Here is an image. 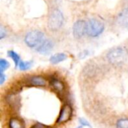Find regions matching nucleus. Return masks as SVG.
<instances>
[{"label": "nucleus", "mask_w": 128, "mask_h": 128, "mask_svg": "<svg viewBox=\"0 0 128 128\" xmlns=\"http://www.w3.org/2000/svg\"><path fill=\"white\" fill-rule=\"evenodd\" d=\"M49 84H50V86L57 93L62 94L65 91L64 82L57 76H51L49 80Z\"/></svg>", "instance_id": "7"}, {"label": "nucleus", "mask_w": 128, "mask_h": 128, "mask_svg": "<svg viewBox=\"0 0 128 128\" xmlns=\"http://www.w3.org/2000/svg\"><path fill=\"white\" fill-rule=\"evenodd\" d=\"M7 101L8 104L14 106V107H18L20 106V99L18 98L17 96L13 94V95H9L8 98H7Z\"/></svg>", "instance_id": "15"}, {"label": "nucleus", "mask_w": 128, "mask_h": 128, "mask_svg": "<svg viewBox=\"0 0 128 128\" xmlns=\"http://www.w3.org/2000/svg\"><path fill=\"white\" fill-rule=\"evenodd\" d=\"M6 80V76L4 73H0V85H3Z\"/></svg>", "instance_id": "22"}, {"label": "nucleus", "mask_w": 128, "mask_h": 128, "mask_svg": "<svg viewBox=\"0 0 128 128\" xmlns=\"http://www.w3.org/2000/svg\"><path fill=\"white\" fill-rule=\"evenodd\" d=\"M116 128H128V118H122L117 121Z\"/></svg>", "instance_id": "16"}, {"label": "nucleus", "mask_w": 128, "mask_h": 128, "mask_svg": "<svg viewBox=\"0 0 128 128\" xmlns=\"http://www.w3.org/2000/svg\"><path fill=\"white\" fill-rule=\"evenodd\" d=\"M73 116V108L70 104H65L61 109L56 120L57 124H63L68 122Z\"/></svg>", "instance_id": "5"}, {"label": "nucleus", "mask_w": 128, "mask_h": 128, "mask_svg": "<svg viewBox=\"0 0 128 128\" xmlns=\"http://www.w3.org/2000/svg\"><path fill=\"white\" fill-rule=\"evenodd\" d=\"M45 39L44 32L39 30H32L26 34L24 42L28 47L36 49Z\"/></svg>", "instance_id": "2"}, {"label": "nucleus", "mask_w": 128, "mask_h": 128, "mask_svg": "<svg viewBox=\"0 0 128 128\" xmlns=\"http://www.w3.org/2000/svg\"><path fill=\"white\" fill-rule=\"evenodd\" d=\"M87 56H88V50H84L82 52H81L80 54H79V56L81 59L82 58H85Z\"/></svg>", "instance_id": "21"}, {"label": "nucleus", "mask_w": 128, "mask_h": 128, "mask_svg": "<svg viewBox=\"0 0 128 128\" xmlns=\"http://www.w3.org/2000/svg\"><path fill=\"white\" fill-rule=\"evenodd\" d=\"M6 34H7V32H6L5 28H4V26H1V27H0V39L2 40L4 38L6 37Z\"/></svg>", "instance_id": "20"}, {"label": "nucleus", "mask_w": 128, "mask_h": 128, "mask_svg": "<svg viewBox=\"0 0 128 128\" xmlns=\"http://www.w3.org/2000/svg\"><path fill=\"white\" fill-rule=\"evenodd\" d=\"M82 128V126H80V127H77V128Z\"/></svg>", "instance_id": "23"}, {"label": "nucleus", "mask_w": 128, "mask_h": 128, "mask_svg": "<svg viewBox=\"0 0 128 128\" xmlns=\"http://www.w3.org/2000/svg\"><path fill=\"white\" fill-rule=\"evenodd\" d=\"M104 24L94 18L90 19L86 22V34L91 38H97L100 36L104 31Z\"/></svg>", "instance_id": "3"}, {"label": "nucleus", "mask_w": 128, "mask_h": 128, "mask_svg": "<svg viewBox=\"0 0 128 128\" xmlns=\"http://www.w3.org/2000/svg\"><path fill=\"white\" fill-rule=\"evenodd\" d=\"M10 67L9 62L4 58L0 59V73H4V70H6Z\"/></svg>", "instance_id": "17"}, {"label": "nucleus", "mask_w": 128, "mask_h": 128, "mask_svg": "<svg viewBox=\"0 0 128 128\" xmlns=\"http://www.w3.org/2000/svg\"><path fill=\"white\" fill-rule=\"evenodd\" d=\"M68 58V56L64 52H58L56 53L54 55H52L50 58V62L52 64H58L60 62H62L64 61H65Z\"/></svg>", "instance_id": "12"}, {"label": "nucleus", "mask_w": 128, "mask_h": 128, "mask_svg": "<svg viewBox=\"0 0 128 128\" xmlns=\"http://www.w3.org/2000/svg\"><path fill=\"white\" fill-rule=\"evenodd\" d=\"M27 82L28 86H34V87H44L47 84V80L42 76L40 75H34L30 76Z\"/></svg>", "instance_id": "9"}, {"label": "nucleus", "mask_w": 128, "mask_h": 128, "mask_svg": "<svg viewBox=\"0 0 128 128\" xmlns=\"http://www.w3.org/2000/svg\"><path fill=\"white\" fill-rule=\"evenodd\" d=\"M64 17L59 9H54L48 19V27L52 31L59 30L64 25Z\"/></svg>", "instance_id": "4"}, {"label": "nucleus", "mask_w": 128, "mask_h": 128, "mask_svg": "<svg viewBox=\"0 0 128 128\" xmlns=\"http://www.w3.org/2000/svg\"><path fill=\"white\" fill-rule=\"evenodd\" d=\"M79 122L81 124V126H82V127H88V128H91L92 127L91 124H90V123L86 119H85L83 118H79Z\"/></svg>", "instance_id": "18"}, {"label": "nucleus", "mask_w": 128, "mask_h": 128, "mask_svg": "<svg viewBox=\"0 0 128 128\" xmlns=\"http://www.w3.org/2000/svg\"><path fill=\"white\" fill-rule=\"evenodd\" d=\"M8 56L13 60V62H14V64H15V68H17L20 62H21L20 55L14 50H9L8 52Z\"/></svg>", "instance_id": "13"}, {"label": "nucleus", "mask_w": 128, "mask_h": 128, "mask_svg": "<svg viewBox=\"0 0 128 128\" xmlns=\"http://www.w3.org/2000/svg\"><path fill=\"white\" fill-rule=\"evenodd\" d=\"M31 128H51L50 126L48 125H46L44 124H42V123H40V122H37L35 123L32 127Z\"/></svg>", "instance_id": "19"}, {"label": "nucleus", "mask_w": 128, "mask_h": 128, "mask_svg": "<svg viewBox=\"0 0 128 128\" xmlns=\"http://www.w3.org/2000/svg\"><path fill=\"white\" fill-rule=\"evenodd\" d=\"M86 34V22L80 20L73 26V34L75 38H82Z\"/></svg>", "instance_id": "6"}, {"label": "nucleus", "mask_w": 128, "mask_h": 128, "mask_svg": "<svg viewBox=\"0 0 128 128\" xmlns=\"http://www.w3.org/2000/svg\"><path fill=\"white\" fill-rule=\"evenodd\" d=\"M33 64V62L32 61H21L19 64V69L20 70L25 71V70H29Z\"/></svg>", "instance_id": "14"}, {"label": "nucleus", "mask_w": 128, "mask_h": 128, "mask_svg": "<svg viewBox=\"0 0 128 128\" xmlns=\"http://www.w3.org/2000/svg\"><path fill=\"white\" fill-rule=\"evenodd\" d=\"M117 22L122 28L128 30V8L123 9L117 16Z\"/></svg>", "instance_id": "10"}, {"label": "nucleus", "mask_w": 128, "mask_h": 128, "mask_svg": "<svg viewBox=\"0 0 128 128\" xmlns=\"http://www.w3.org/2000/svg\"><path fill=\"white\" fill-rule=\"evenodd\" d=\"M54 44L53 42L51 40L49 39H45L36 49L35 50L40 53V54H43V55H46L50 53L52 49H53Z\"/></svg>", "instance_id": "8"}, {"label": "nucleus", "mask_w": 128, "mask_h": 128, "mask_svg": "<svg viewBox=\"0 0 128 128\" xmlns=\"http://www.w3.org/2000/svg\"><path fill=\"white\" fill-rule=\"evenodd\" d=\"M8 128H25V124L21 118L13 117L8 122Z\"/></svg>", "instance_id": "11"}, {"label": "nucleus", "mask_w": 128, "mask_h": 128, "mask_svg": "<svg viewBox=\"0 0 128 128\" xmlns=\"http://www.w3.org/2000/svg\"><path fill=\"white\" fill-rule=\"evenodd\" d=\"M106 57L112 64L120 65L128 60V52L124 47H116L109 51Z\"/></svg>", "instance_id": "1"}]
</instances>
